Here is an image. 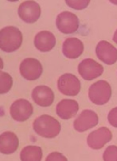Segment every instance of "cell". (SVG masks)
<instances>
[{
    "label": "cell",
    "instance_id": "cell-22",
    "mask_svg": "<svg viewBox=\"0 0 117 161\" xmlns=\"http://www.w3.org/2000/svg\"><path fill=\"white\" fill-rule=\"evenodd\" d=\"M45 161H68V159L61 152H53L48 154Z\"/></svg>",
    "mask_w": 117,
    "mask_h": 161
},
{
    "label": "cell",
    "instance_id": "cell-21",
    "mask_svg": "<svg viewBox=\"0 0 117 161\" xmlns=\"http://www.w3.org/2000/svg\"><path fill=\"white\" fill-rule=\"evenodd\" d=\"M66 3L70 8L75 10H82L88 7L90 3L89 0H66Z\"/></svg>",
    "mask_w": 117,
    "mask_h": 161
},
{
    "label": "cell",
    "instance_id": "cell-4",
    "mask_svg": "<svg viewBox=\"0 0 117 161\" xmlns=\"http://www.w3.org/2000/svg\"><path fill=\"white\" fill-rule=\"evenodd\" d=\"M57 88L62 94L75 96L80 92L81 84L78 78L72 73H64L57 80Z\"/></svg>",
    "mask_w": 117,
    "mask_h": 161
},
{
    "label": "cell",
    "instance_id": "cell-9",
    "mask_svg": "<svg viewBox=\"0 0 117 161\" xmlns=\"http://www.w3.org/2000/svg\"><path fill=\"white\" fill-rule=\"evenodd\" d=\"M113 134L108 127H100L91 132L87 137V144L91 149H101L112 140Z\"/></svg>",
    "mask_w": 117,
    "mask_h": 161
},
{
    "label": "cell",
    "instance_id": "cell-2",
    "mask_svg": "<svg viewBox=\"0 0 117 161\" xmlns=\"http://www.w3.org/2000/svg\"><path fill=\"white\" fill-rule=\"evenodd\" d=\"M23 42V36L20 30L14 26H7L0 31V47L6 53L16 51Z\"/></svg>",
    "mask_w": 117,
    "mask_h": 161
},
{
    "label": "cell",
    "instance_id": "cell-25",
    "mask_svg": "<svg viewBox=\"0 0 117 161\" xmlns=\"http://www.w3.org/2000/svg\"><path fill=\"white\" fill-rule=\"evenodd\" d=\"M110 3H114V4H116V5H117V1H112V0H110Z\"/></svg>",
    "mask_w": 117,
    "mask_h": 161
},
{
    "label": "cell",
    "instance_id": "cell-10",
    "mask_svg": "<svg viewBox=\"0 0 117 161\" xmlns=\"http://www.w3.org/2000/svg\"><path fill=\"white\" fill-rule=\"evenodd\" d=\"M103 65L92 58H86L78 65V72L83 79L91 80L103 73Z\"/></svg>",
    "mask_w": 117,
    "mask_h": 161
},
{
    "label": "cell",
    "instance_id": "cell-3",
    "mask_svg": "<svg viewBox=\"0 0 117 161\" xmlns=\"http://www.w3.org/2000/svg\"><path fill=\"white\" fill-rule=\"evenodd\" d=\"M112 89L110 84L105 80H99L91 84L88 89V97L96 105H104L111 98Z\"/></svg>",
    "mask_w": 117,
    "mask_h": 161
},
{
    "label": "cell",
    "instance_id": "cell-15",
    "mask_svg": "<svg viewBox=\"0 0 117 161\" xmlns=\"http://www.w3.org/2000/svg\"><path fill=\"white\" fill-rule=\"evenodd\" d=\"M79 110V104L75 100L63 99L56 106V113L63 120H69L76 115Z\"/></svg>",
    "mask_w": 117,
    "mask_h": 161
},
{
    "label": "cell",
    "instance_id": "cell-24",
    "mask_svg": "<svg viewBox=\"0 0 117 161\" xmlns=\"http://www.w3.org/2000/svg\"><path fill=\"white\" fill-rule=\"evenodd\" d=\"M113 40H114V42H115V43L117 44V29L116 30V31H115L114 36H113Z\"/></svg>",
    "mask_w": 117,
    "mask_h": 161
},
{
    "label": "cell",
    "instance_id": "cell-19",
    "mask_svg": "<svg viewBox=\"0 0 117 161\" xmlns=\"http://www.w3.org/2000/svg\"><path fill=\"white\" fill-rule=\"evenodd\" d=\"M0 80H1V87L0 92L5 94L9 92L13 86V78L9 73L6 72H1L0 73Z\"/></svg>",
    "mask_w": 117,
    "mask_h": 161
},
{
    "label": "cell",
    "instance_id": "cell-1",
    "mask_svg": "<svg viewBox=\"0 0 117 161\" xmlns=\"http://www.w3.org/2000/svg\"><path fill=\"white\" fill-rule=\"evenodd\" d=\"M33 128L39 136L49 139L57 137L61 130L60 122L49 115H42L35 118Z\"/></svg>",
    "mask_w": 117,
    "mask_h": 161
},
{
    "label": "cell",
    "instance_id": "cell-13",
    "mask_svg": "<svg viewBox=\"0 0 117 161\" xmlns=\"http://www.w3.org/2000/svg\"><path fill=\"white\" fill-rule=\"evenodd\" d=\"M32 98L36 104L42 107H48L52 104L55 95L52 90L46 85L35 86L32 91Z\"/></svg>",
    "mask_w": 117,
    "mask_h": 161
},
{
    "label": "cell",
    "instance_id": "cell-23",
    "mask_svg": "<svg viewBox=\"0 0 117 161\" xmlns=\"http://www.w3.org/2000/svg\"><path fill=\"white\" fill-rule=\"evenodd\" d=\"M108 120L112 126L117 128V107L113 108L108 112Z\"/></svg>",
    "mask_w": 117,
    "mask_h": 161
},
{
    "label": "cell",
    "instance_id": "cell-12",
    "mask_svg": "<svg viewBox=\"0 0 117 161\" xmlns=\"http://www.w3.org/2000/svg\"><path fill=\"white\" fill-rule=\"evenodd\" d=\"M96 54L99 60L108 65H112L117 61V49L105 40H102L97 44Z\"/></svg>",
    "mask_w": 117,
    "mask_h": 161
},
{
    "label": "cell",
    "instance_id": "cell-17",
    "mask_svg": "<svg viewBox=\"0 0 117 161\" xmlns=\"http://www.w3.org/2000/svg\"><path fill=\"white\" fill-rule=\"evenodd\" d=\"M19 137L14 132H5L0 136V152L3 154H11L19 148Z\"/></svg>",
    "mask_w": 117,
    "mask_h": 161
},
{
    "label": "cell",
    "instance_id": "cell-7",
    "mask_svg": "<svg viewBox=\"0 0 117 161\" xmlns=\"http://www.w3.org/2000/svg\"><path fill=\"white\" fill-rule=\"evenodd\" d=\"M19 71L22 76L28 80H35L41 77L43 73V67L38 59L27 58L20 64Z\"/></svg>",
    "mask_w": 117,
    "mask_h": 161
},
{
    "label": "cell",
    "instance_id": "cell-14",
    "mask_svg": "<svg viewBox=\"0 0 117 161\" xmlns=\"http://www.w3.org/2000/svg\"><path fill=\"white\" fill-rule=\"evenodd\" d=\"M84 50V44L77 38H68L63 42L62 51L68 58L74 59L81 56Z\"/></svg>",
    "mask_w": 117,
    "mask_h": 161
},
{
    "label": "cell",
    "instance_id": "cell-18",
    "mask_svg": "<svg viewBox=\"0 0 117 161\" xmlns=\"http://www.w3.org/2000/svg\"><path fill=\"white\" fill-rule=\"evenodd\" d=\"M43 151L38 146H27L20 152L21 161H41Z\"/></svg>",
    "mask_w": 117,
    "mask_h": 161
},
{
    "label": "cell",
    "instance_id": "cell-6",
    "mask_svg": "<svg viewBox=\"0 0 117 161\" xmlns=\"http://www.w3.org/2000/svg\"><path fill=\"white\" fill-rule=\"evenodd\" d=\"M56 26L61 33L71 34L77 31L80 26V21L77 16L73 13L63 11L57 15Z\"/></svg>",
    "mask_w": 117,
    "mask_h": 161
},
{
    "label": "cell",
    "instance_id": "cell-5",
    "mask_svg": "<svg viewBox=\"0 0 117 161\" xmlns=\"http://www.w3.org/2000/svg\"><path fill=\"white\" fill-rule=\"evenodd\" d=\"M33 113V105L26 99H18L15 101L10 107V116L17 122L26 121L31 117Z\"/></svg>",
    "mask_w": 117,
    "mask_h": 161
},
{
    "label": "cell",
    "instance_id": "cell-16",
    "mask_svg": "<svg viewBox=\"0 0 117 161\" xmlns=\"http://www.w3.org/2000/svg\"><path fill=\"white\" fill-rule=\"evenodd\" d=\"M56 44V39L52 32L42 31L38 32L34 39V44L41 52H48L52 50Z\"/></svg>",
    "mask_w": 117,
    "mask_h": 161
},
{
    "label": "cell",
    "instance_id": "cell-8",
    "mask_svg": "<svg viewBox=\"0 0 117 161\" xmlns=\"http://www.w3.org/2000/svg\"><path fill=\"white\" fill-rule=\"evenodd\" d=\"M41 14L39 4L35 1H24L20 4L18 8L19 16L24 22L34 23L36 22Z\"/></svg>",
    "mask_w": 117,
    "mask_h": 161
},
{
    "label": "cell",
    "instance_id": "cell-20",
    "mask_svg": "<svg viewBox=\"0 0 117 161\" xmlns=\"http://www.w3.org/2000/svg\"><path fill=\"white\" fill-rule=\"evenodd\" d=\"M104 161H117V147L110 145L106 148L103 154Z\"/></svg>",
    "mask_w": 117,
    "mask_h": 161
},
{
    "label": "cell",
    "instance_id": "cell-11",
    "mask_svg": "<svg viewBox=\"0 0 117 161\" xmlns=\"http://www.w3.org/2000/svg\"><path fill=\"white\" fill-rule=\"evenodd\" d=\"M98 115L91 109H85L74 120V129L78 132H84L98 124Z\"/></svg>",
    "mask_w": 117,
    "mask_h": 161
}]
</instances>
